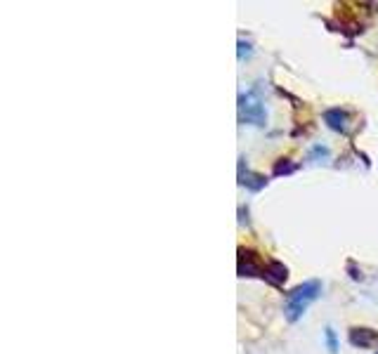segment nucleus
<instances>
[{"instance_id": "5", "label": "nucleus", "mask_w": 378, "mask_h": 354, "mask_svg": "<svg viewBox=\"0 0 378 354\" xmlns=\"http://www.w3.org/2000/svg\"><path fill=\"white\" fill-rule=\"evenodd\" d=\"M324 121L331 130H336V133H341V135H350V130H352L350 116H348V111H343V109H329L324 113Z\"/></svg>"}, {"instance_id": "9", "label": "nucleus", "mask_w": 378, "mask_h": 354, "mask_svg": "<svg viewBox=\"0 0 378 354\" xmlns=\"http://www.w3.org/2000/svg\"><path fill=\"white\" fill-rule=\"evenodd\" d=\"M291 170H294V165H291V163H277V165H274V175L291 173Z\"/></svg>"}, {"instance_id": "8", "label": "nucleus", "mask_w": 378, "mask_h": 354, "mask_svg": "<svg viewBox=\"0 0 378 354\" xmlns=\"http://www.w3.org/2000/svg\"><path fill=\"white\" fill-rule=\"evenodd\" d=\"M324 338H326V347H329L331 354L338 352V338H336V330L334 328H326L324 330Z\"/></svg>"}, {"instance_id": "1", "label": "nucleus", "mask_w": 378, "mask_h": 354, "mask_svg": "<svg viewBox=\"0 0 378 354\" xmlns=\"http://www.w3.org/2000/svg\"><path fill=\"white\" fill-rule=\"evenodd\" d=\"M319 295H322V281H317V279H310V281L296 286L289 295H286L284 317L289 319L291 324L298 322V319L307 312V307H310L312 302L319 298Z\"/></svg>"}, {"instance_id": "2", "label": "nucleus", "mask_w": 378, "mask_h": 354, "mask_svg": "<svg viewBox=\"0 0 378 354\" xmlns=\"http://www.w3.org/2000/svg\"><path fill=\"white\" fill-rule=\"evenodd\" d=\"M239 121L244 125H255V128H262L267 123V106L258 88L239 95Z\"/></svg>"}, {"instance_id": "3", "label": "nucleus", "mask_w": 378, "mask_h": 354, "mask_svg": "<svg viewBox=\"0 0 378 354\" xmlns=\"http://www.w3.org/2000/svg\"><path fill=\"white\" fill-rule=\"evenodd\" d=\"M239 274L242 277H265V267H260V260L253 250L239 248Z\"/></svg>"}, {"instance_id": "6", "label": "nucleus", "mask_w": 378, "mask_h": 354, "mask_svg": "<svg viewBox=\"0 0 378 354\" xmlns=\"http://www.w3.org/2000/svg\"><path fill=\"white\" fill-rule=\"evenodd\" d=\"M286 277H289L286 265H282V262H277V260L267 262V267H265V279H267V281L274 283V286H282V283L286 281Z\"/></svg>"}, {"instance_id": "7", "label": "nucleus", "mask_w": 378, "mask_h": 354, "mask_svg": "<svg viewBox=\"0 0 378 354\" xmlns=\"http://www.w3.org/2000/svg\"><path fill=\"white\" fill-rule=\"evenodd\" d=\"M239 177H242V185L246 187V189H251V192H260L262 187L267 185V180L262 175H255V173H249V170H246V175L244 173H239Z\"/></svg>"}, {"instance_id": "10", "label": "nucleus", "mask_w": 378, "mask_h": 354, "mask_svg": "<svg viewBox=\"0 0 378 354\" xmlns=\"http://www.w3.org/2000/svg\"><path fill=\"white\" fill-rule=\"evenodd\" d=\"M376 354H378V352H376Z\"/></svg>"}, {"instance_id": "4", "label": "nucleus", "mask_w": 378, "mask_h": 354, "mask_svg": "<svg viewBox=\"0 0 378 354\" xmlns=\"http://www.w3.org/2000/svg\"><path fill=\"white\" fill-rule=\"evenodd\" d=\"M348 340H350V345L362 347V350L378 347V330L364 328V326H354V328H350V335H348Z\"/></svg>"}]
</instances>
